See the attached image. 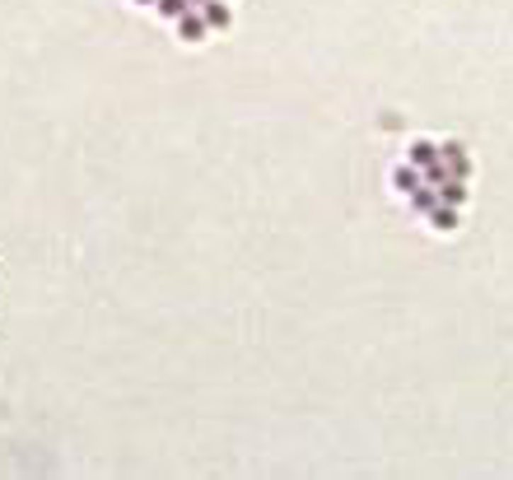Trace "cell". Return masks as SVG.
<instances>
[{
	"instance_id": "cell-1",
	"label": "cell",
	"mask_w": 513,
	"mask_h": 480,
	"mask_svg": "<svg viewBox=\"0 0 513 480\" xmlns=\"http://www.w3.org/2000/svg\"><path fill=\"white\" fill-rule=\"evenodd\" d=\"M411 159H415V164H420V168H434V164H439L434 145H424V140H420V145H411Z\"/></svg>"
},
{
	"instance_id": "cell-2",
	"label": "cell",
	"mask_w": 513,
	"mask_h": 480,
	"mask_svg": "<svg viewBox=\"0 0 513 480\" xmlns=\"http://www.w3.org/2000/svg\"><path fill=\"white\" fill-rule=\"evenodd\" d=\"M462 196H467V191H462V182H444V201H453V205H458Z\"/></svg>"
},
{
	"instance_id": "cell-3",
	"label": "cell",
	"mask_w": 513,
	"mask_h": 480,
	"mask_svg": "<svg viewBox=\"0 0 513 480\" xmlns=\"http://www.w3.org/2000/svg\"><path fill=\"white\" fill-rule=\"evenodd\" d=\"M415 182H420V178H415L411 168H397V187H406V191H415Z\"/></svg>"
},
{
	"instance_id": "cell-4",
	"label": "cell",
	"mask_w": 513,
	"mask_h": 480,
	"mask_svg": "<svg viewBox=\"0 0 513 480\" xmlns=\"http://www.w3.org/2000/svg\"><path fill=\"white\" fill-rule=\"evenodd\" d=\"M434 219H439V229H453V210H439L434 205Z\"/></svg>"
}]
</instances>
